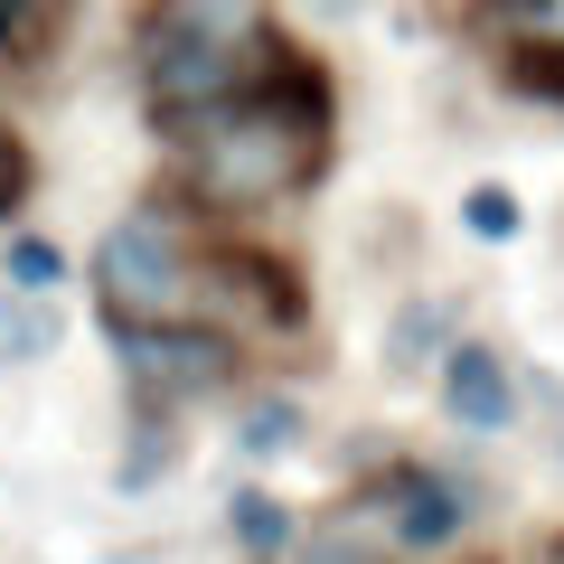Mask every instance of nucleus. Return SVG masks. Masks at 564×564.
<instances>
[{
  "label": "nucleus",
  "mask_w": 564,
  "mask_h": 564,
  "mask_svg": "<svg viewBox=\"0 0 564 564\" xmlns=\"http://www.w3.org/2000/svg\"><path fill=\"white\" fill-rule=\"evenodd\" d=\"M263 66V10L254 0H161L141 20V85L170 122H198L236 104Z\"/></svg>",
  "instance_id": "obj_2"
},
{
  "label": "nucleus",
  "mask_w": 564,
  "mask_h": 564,
  "mask_svg": "<svg viewBox=\"0 0 564 564\" xmlns=\"http://www.w3.org/2000/svg\"><path fill=\"white\" fill-rule=\"evenodd\" d=\"M20 198H29V151H20V132L0 122V217H10Z\"/></svg>",
  "instance_id": "obj_11"
},
{
  "label": "nucleus",
  "mask_w": 564,
  "mask_h": 564,
  "mask_svg": "<svg viewBox=\"0 0 564 564\" xmlns=\"http://www.w3.org/2000/svg\"><path fill=\"white\" fill-rule=\"evenodd\" d=\"M66 282V254L47 236H20L10 245V263H0V292H57Z\"/></svg>",
  "instance_id": "obj_9"
},
{
  "label": "nucleus",
  "mask_w": 564,
  "mask_h": 564,
  "mask_svg": "<svg viewBox=\"0 0 564 564\" xmlns=\"http://www.w3.org/2000/svg\"><path fill=\"white\" fill-rule=\"evenodd\" d=\"M470 226H480V236H508V226H518V207H508L499 188H480V198H470Z\"/></svg>",
  "instance_id": "obj_13"
},
{
  "label": "nucleus",
  "mask_w": 564,
  "mask_h": 564,
  "mask_svg": "<svg viewBox=\"0 0 564 564\" xmlns=\"http://www.w3.org/2000/svg\"><path fill=\"white\" fill-rule=\"evenodd\" d=\"M433 348V311H404V329H395V358H423Z\"/></svg>",
  "instance_id": "obj_14"
},
{
  "label": "nucleus",
  "mask_w": 564,
  "mask_h": 564,
  "mask_svg": "<svg viewBox=\"0 0 564 564\" xmlns=\"http://www.w3.org/2000/svg\"><path fill=\"white\" fill-rule=\"evenodd\" d=\"M321 10H358V0H321Z\"/></svg>",
  "instance_id": "obj_16"
},
{
  "label": "nucleus",
  "mask_w": 564,
  "mask_h": 564,
  "mask_svg": "<svg viewBox=\"0 0 564 564\" xmlns=\"http://www.w3.org/2000/svg\"><path fill=\"white\" fill-rule=\"evenodd\" d=\"M311 564H386V555H367V545H339V536H329V545H311Z\"/></svg>",
  "instance_id": "obj_15"
},
{
  "label": "nucleus",
  "mask_w": 564,
  "mask_h": 564,
  "mask_svg": "<svg viewBox=\"0 0 564 564\" xmlns=\"http://www.w3.org/2000/svg\"><path fill=\"white\" fill-rule=\"evenodd\" d=\"M462 489H404V508H395V536L404 545H443L452 527H462Z\"/></svg>",
  "instance_id": "obj_8"
},
{
  "label": "nucleus",
  "mask_w": 564,
  "mask_h": 564,
  "mask_svg": "<svg viewBox=\"0 0 564 564\" xmlns=\"http://www.w3.org/2000/svg\"><path fill=\"white\" fill-rule=\"evenodd\" d=\"M95 302H104V321H113V329L188 321V311H198V254H188L180 217L132 207V217L104 226V245H95Z\"/></svg>",
  "instance_id": "obj_3"
},
{
  "label": "nucleus",
  "mask_w": 564,
  "mask_h": 564,
  "mask_svg": "<svg viewBox=\"0 0 564 564\" xmlns=\"http://www.w3.org/2000/svg\"><path fill=\"white\" fill-rule=\"evenodd\" d=\"M236 536H254V545H282V508L263 499V489H245V499H236Z\"/></svg>",
  "instance_id": "obj_12"
},
{
  "label": "nucleus",
  "mask_w": 564,
  "mask_h": 564,
  "mask_svg": "<svg viewBox=\"0 0 564 564\" xmlns=\"http://www.w3.org/2000/svg\"><path fill=\"white\" fill-rule=\"evenodd\" d=\"M292 433H302V414H292V404H263V414H245L236 443H245V452H282Z\"/></svg>",
  "instance_id": "obj_10"
},
{
  "label": "nucleus",
  "mask_w": 564,
  "mask_h": 564,
  "mask_svg": "<svg viewBox=\"0 0 564 564\" xmlns=\"http://www.w3.org/2000/svg\"><path fill=\"white\" fill-rule=\"evenodd\" d=\"M113 358L122 377L141 386L151 404H180V395H207V386L236 377V348L198 321H161V329H113Z\"/></svg>",
  "instance_id": "obj_4"
},
{
  "label": "nucleus",
  "mask_w": 564,
  "mask_h": 564,
  "mask_svg": "<svg viewBox=\"0 0 564 564\" xmlns=\"http://www.w3.org/2000/svg\"><path fill=\"white\" fill-rule=\"evenodd\" d=\"M311 161H321V85H245L236 104L188 122V170H198L207 198L226 207H254L302 188Z\"/></svg>",
  "instance_id": "obj_1"
},
{
  "label": "nucleus",
  "mask_w": 564,
  "mask_h": 564,
  "mask_svg": "<svg viewBox=\"0 0 564 564\" xmlns=\"http://www.w3.org/2000/svg\"><path fill=\"white\" fill-rule=\"evenodd\" d=\"M76 20V0H0V57H47Z\"/></svg>",
  "instance_id": "obj_6"
},
{
  "label": "nucleus",
  "mask_w": 564,
  "mask_h": 564,
  "mask_svg": "<svg viewBox=\"0 0 564 564\" xmlns=\"http://www.w3.org/2000/svg\"><path fill=\"white\" fill-rule=\"evenodd\" d=\"M47 348H57V311H29L20 292H0V377L29 367V358H47Z\"/></svg>",
  "instance_id": "obj_7"
},
{
  "label": "nucleus",
  "mask_w": 564,
  "mask_h": 564,
  "mask_svg": "<svg viewBox=\"0 0 564 564\" xmlns=\"http://www.w3.org/2000/svg\"><path fill=\"white\" fill-rule=\"evenodd\" d=\"M443 395H452V414H462L470 433H499V423L518 414L499 348H480V339H462V348H452V367H443Z\"/></svg>",
  "instance_id": "obj_5"
}]
</instances>
